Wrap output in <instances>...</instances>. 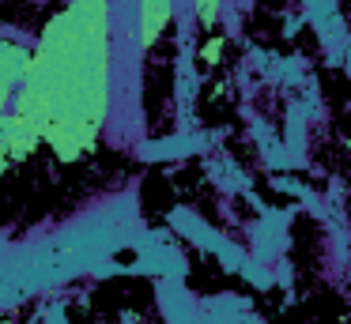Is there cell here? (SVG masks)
Wrapping results in <instances>:
<instances>
[{
	"label": "cell",
	"instance_id": "cell-1",
	"mask_svg": "<svg viewBox=\"0 0 351 324\" xmlns=\"http://www.w3.org/2000/svg\"><path fill=\"white\" fill-rule=\"evenodd\" d=\"M110 102V12L72 4L42 30L27 75L16 90V113L57 158L76 162L99 143Z\"/></svg>",
	"mask_w": 351,
	"mask_h": 324
},
{
	"label": "cell",
	"instance_id": "cell-4",
	"mask_svg": "<svg viewBox=\"0 0 351 324\" xmlns=\"http://www.w3.org/2000/svg\"><path fill=\"white\" fill-rule=\"evenodd\" d=\"M197 19L204 23V27H215V23L223 19V8L219 4H197Z\"/></svg>",
	"mask_w": 351,
	"mask_h": 324
},
{
	"label": "cell",
	"instance_id": "cell-3",
	"mask_svg": "<svg viewBox=\"0 0 351 324\" xmlns=\"http://www.w3.org/2000/svg\"><path fill=\"white\" fill-rule=\"evenodd\" d=\"M223 45H227V38H223V34H215L212 42H208L204 49H200V60H204V64H219V53H223Z\"/></svg>",
	"mask_w": 351,
	"mask_h": 324
},
{
	"label": "cell",
	"instance_id": "cell-2",
	"mask_svg": "<svg viewBox=\"0 0 351 324\" xmlns=\"http://www.w3.org/2000/svg\"><path fill=\"white\" fill-rule=\"evenodd\" d=\"M170 15H174V8L170 4H144L136 8V19H140V45H152L155 38H159V30L170 23Z\"/></svg>",
	"mask_w": 351,
	"mask_h": 324
}]
</instances>
